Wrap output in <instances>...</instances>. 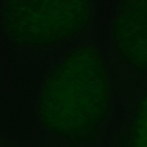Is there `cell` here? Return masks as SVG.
Here are the masks:
<instances>
[{
	"label": "cell",
	"mask_w": 147,
	"mask_h": 147,
	"mask_svg": "<svg viewBox=\"0 0 147 147\" xmlns=\"http://www.w3.org/2000/svg\"><path fill=\"white\" fill-rule=\"evenodd\" d=\"M91 8V0H6L2 21L17 42L49 45L83 31L90 20Z\"/></svg>",
	"instance_id": "2"
},
{
	"label": "cell",
	"mask_w": 147,
	"mask_h": 147,
	"mask_svg": "<svg viewBox=\"0 0 147 147\" xmlns=\"http://www.w3.org/2000/svg\"><path fill=\"white\" fill-rule=\"evenodd\" d=\"M110 104L107 69L99 51L84 46L70 52L47 78L38 112L49 132L73 142H91Z\"/></svg>",
	"instance_id": "1"
},
{
	"label": "cell",
	"mask_w": 147,
	"mask_h": 147,
	"mask_svg": "<svg viewBox=\"0 0 147 147\" xmlns=\"http://www.w3.org/2000/svg\"><path fill=\"white\" fill-rule=\"evenodd\" d=\"M147 0H122L113 33L123 59L138 72L146 70Z\"/></svg>",
	"instance_id": "3"
}]
</instances>
